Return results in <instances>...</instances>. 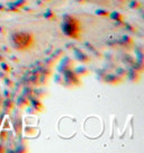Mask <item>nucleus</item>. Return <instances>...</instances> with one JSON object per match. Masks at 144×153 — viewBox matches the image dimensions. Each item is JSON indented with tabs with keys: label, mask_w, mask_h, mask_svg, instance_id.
I'll use <instances>...</instances> for the list:
<instances>
[{
	"label": "nucleus",
	"mask_w": 144,
	"mask_h": 153,
	"mask_svg": "<svg viewBox=\"0 0 144 153\" xmlns=\"http://www.w3.org/2000/svg\"><path fill=\"white\" fill-rule=\"evenodd\" d=\"M62 30L63 34L72 40H80L81 38V23L77 17L71 15L63 16L62 23Z\"/></svg>",
	"instance_id": "1"
},
{
	"label": "nucleus",
	"mask_w": 144,
	"mask_h": 153,
	"mask_svg": "<svg viewBox=\"0 0 144 153\" xmlns=\"http://www.w3.org/2000/svg\"><path fill=\"white\" fill-rule=\"evenodd\" d=\"M34 35L26 32H17L11 34V43L18 51H27L34 45Z\"/></svg>",
	"instance_id": "2"
},
{
	"label": "nucleus",
	"mask_w": 144,
	"mask_h": 153,
	"mask_svg": "<svg viewBox=\"0 0 144 153\" xmlns=\"http://www.w3.org/2000/svg\"><path fill=\"white\" fill-rule=\"evenodd\" d=\"M64 78V82H65V87H80L82 85L80 77L78 75L73 69L72 70H67L63 73H61Z\"/></svg>",
	"instance_id": "3"
},
{
	"label": "nucleus",
	"mask_w": 144,
	"mask_h": 153,
	"mask_svg": "<svg viewBox=\"0 0 144 153\" xmlns=\"http://www.w3.org/2000/svg\"><path fill=\"white\" fill-rule=\"evenodd\" d=\"M60 60H61V63H60V67L57 68V72L59 73H63L67 70H72V69H74V67H76V61L70 59V57H62Z\"/></svg>",
	"instance_id": "4"
},
{
	"label": "nucleus",
	"mask_w": 144,
	"mask_h": 153,
	"mask_svg": "<svg viewBox=\"0 0 144 153\" xmlns=\"http://www.w3.org/2000/svg\"><path fill=\"white\" fill-rule=\"evenodd\" d=\"M123 81H124V78L117 75L116 73L115 74L106 73L104 83H108V85H113V86H118V85H121V83H123Z\"/></svg>",
	"instance_id": "5"
},
{
	"label": "nucleus",
	"mask_w": 144,
	"mask_h": 153,
	"mask_svg": "<svg viewBox=\"0 0 144 153\" xmlns=\"http://www.w3.org/2000/svg\"><path fill=\"white\" fill-rule=\"evenodd\" d=\"M31 107L34 109V112L36 114H41L44 112V105H43V102L41 99H37V98H32L31 99V105H29Z\"/></svg>",
	"instance_id": "6"
},
{
	"label": "nucleus",
	"mask_w": 144,
	"mask_h": 153,
	"mask_svg": "<svg viewBox=\"0 0 144 153\" xmlns=\"http://www.w3.org/2000/svg\"><path fill=\"white\" fill-rule=\"evenodd\" d=\"M74 55L78 61H80L81 63H89L91 61V57H89L88 54L82 50H74Z\"/></svg>",
	"instance_id": "7"
},
{
	"label": "nucleus",
	"mask_w": 144,
	"mask_h": 153,
	"mask_svg": "<svg viewBox=\"0 0 144 153\" xmlns=\"http://www.w3.org/2000/svg\"><path fill=\"white\" fill-rule=\"evenodd\" d=\"M128 80L131 81V82H133V83H137L140 80H141V73L137 72V71H135L133 69H131L129 71H127V77Z\"/></svg>",
	"instance_id": "8"
},
{
	"label": "nucleus",
	"mask_w": 144,
	"mask_h": 153,
	"mask_svg": "<svg viewBox=\"0 0 144 153\" xmlns=\"http://www.w3.org/2000/svg\"><path fill=\"white\" fill-rule=\"evenodd\" d=\"M29 105H31V99L27 96L22 95V96L18 97V99H17V106L19 108H26Z\"/></svg>",
	"instance_id": "9"
},
{
	"label": "nucleus",
	"mask_w": 144,
	"mask_h": 153,
	"mask_svg": "<svg viewBox=\"0 0 144 153\" xmlns=\"http://www.w3.org/2000/svg\"><path fill=\"white\" fill-rule=\"evenodd\" d=\"M14 106H15V104H14V102H12L11 99H9V98L4 99V102L1 104V108L4 109L5 113H10L11 110H12V108H14Z\"/></svg>",
	"instance_id": "10"
},
{
	"label": "nucleus",
	"mask_w": 144,
	"mask_h": 153,
	"mask_svg": "<svg viewBox=\"0 0 144 153\" xmlns=\"http://www.w3.org/2000/svg\"><path fill=\"white\" fill-rule=\"evenodd\" d=\"M73 71H74V72L80 77V78H82V77H87V75L90 73L89 69L87 68V67H84V65H79V67H77V68L74 67Z\"/></svg>",
	"instance_id": "11"
},
{
	"label": "nucleus",
	"mask_w": 144,
	"mask_h": 153,
	"mask_svg": "<svg viewBox=\"0 0 144 153\" xmlns=\"http://www.w3.org/2000/svg\"><path fill=\"white\" fill-rule=\"evenodd\" d=\"M6 12H22V9L20 8H18V7L15 5V2L14 1H9V4L8 5H6Z\"/></svg>",
	"instance_id": "12"
},
{
	"label": "nucleus",
	"mask_w": 144,
	"mask_h": 153,
	"mask_svg": "<svg viewBox=\"0 0 144 153\" xmlns=\"http://www.w3.org/2000/svg\"><path fill=\"white\" fill-rule=\"evenodd\" d=\"M109 17L114 20V22H124V15H122L118 12H113L109 14Z\"/></svg>",
	"instance_id": "13"
},
{
	"label": "nucleus",
	"mask_w": 144,
	"mask_h": 153,
	"mask_svg": "<svg viewBox=\"0 0 144 153\" xmlns=\"http://www.w3.org/2000/svg\"><path fill=\"white\" fill-rule=\"evenodd\" d=\"M131 67H132V69L133 70H135V71H137V72H140V73L142 74V72H143V63H142V61H134L132 64H131Z\"/></svg>",
	"instance_id": "14"
},
{
	"label": "nucleus",
	"mask_w": 144,
	"mask_h": 153,
	"mask_svg": "<svg viewBox=\"0 0 144 153\" xmlns=\"http://www.w3.org/2000/svg\"><path fill=\"white\" fill-rule=\"evenodd\" d=\"M43 17H44L45 19H47V20H54V19H56V14L53 12L52 9H47V10L44 12Z\"/></svg>",
	"instance_id": "15"
},
{
	"label": "nucleus",
	"mask_w": 144,
	"mask_h": 153,
	"mask_svg": "<svg viewBox=\"0 0 144 153\" xmlns=\"http://www.w3.org/2000/svg\"><path fill=\"white\" fill-rule=\"evenodd\" d=\"M63 55H64L63 50L59 49V50H54V52H53V54H52V57H52V59H54L55 61H59V60H60Z\"/></svg>",
	"instance_id": "16"
},
{
	"label": "nucleus",
	"mask_w": 144,
	"mask_h": 153,
	"mask_svg": "<svg viewBox=\"0 0 144 153\" xmlns=\"http://www.w3.org/2000/svg\"><path fill=\"white\" fill-rule=\"evenodd\" d=\"M115 73L117 75H119V77H122V78H125V77H127V70L125 68H123V67H118L115 70Z\"/></svg>",
	"instance_id": "17"
},
{
	"label": "nucleus",
	"mask_w": 144,
	"mask_h": 153,
	"mask_svg": "<svg viewBox=\"0 0 144 153\" xmlns=\"http://www.w3.org/2000/svg\"><path fill=\"white\" fill-rule=\"evenodd\" d=\"M15 5H16L18 8L23 9L25 6H28L29 5V0H14Z\"/></svg>",
	"instance_id": "18"
},
{
	"label": "nucleus",
	"mask_w": 144,
	"mask_h": 153,
	"mask_svg": "<svg viewBox=\"0 0 144 153\" xmlns=\"http://www.w3.org/2000/svg\"><path fill=\"white\" fill-rule=\"evenodd\" d=\"M54 80L57 85H61V86H65V82H64V78L61 73H57L54 75Z\"/></svg>",
	"instance_id": "19"
},
{
	"label": "nucleus",
	"mask_w": 144,
	"mask_h": 153,
	"mask_svg": "<svg viewBox=\"0 0 144 153\" xmlns=\"http://www.w3.org/2000/svg\"><path fill=\"white\" fill-rule=\"evenodd\" d=\"M0 70H2V71L7 72V73H9L11 71V67L6 62V61H4V62H0Z\"/></svg>",
	"instance_id": "20"
},
{
	"label": "nucleus",
	"mask_w": 144,
	"mask_h": 153,
	"mask_svg": "<svg viewBox=\"0 0 144 153\" xmlns=\"http://www.w3.org/2000/svg\"><path fill=\"white\" fill-rule=\"evenodd\" d=\"M96 14H97L98 16H101V17H109L111 12H108V10H106V9H97V10H96Z\"/></svg>",
	"instance_id": "21"
},
{
	"label": "nucleus",
	"mask_w": 144,
	"mask_h": 153,
	"mask_svg": "<svg viewBox=\"0 0 144 153\" xmlns=\"http://www.w3.org/2000/svg\"><path fill=\"white\" fill-rule=\"evenodd\" d=\"M141 7H142V5L137 0H133V1L129 2V8H132V9H140Z\"/></svg>",
	"instance_id": "22"
},
{
	"label": "nucleus",
	"mask_w": 144,
	"mask_h": 153,
	"mask_svg": "<svg viewBox=\"0 0 144 153\" xmlns=\"http://www.w3.org/2000/svg\"><path fill=\"white\" fill-rule=\"evenodd\" d=\"M134 61H135V59H134L133 57H131V55H125L124 60H123V62L126 63V64H128V65H131Z\"/></svg>",
	"instance_id": "23"
},
{
	"label": "nucleus",
	"mask_w": 144,
	"mask_h": 153,
	"mask_svg": "<svg viewBox=\"0 0 144 153\" xmlns=\"http://www.w3.org/2000/svg\"><path fill=\"white\" fill-rule=\"evenodd\" d=\"M4 82H5V85L7 86L8 88H12V87H14V85H15V83H14V81H12V80H11L9 77L5 78V79H4Z\"/></svg>",
	"instance_id": "24"
},
{
	"label": "nucleus",
	"mask_w": 144,
	"mask_h": 153,
	"mask_svg": "<svg viewBox=\"0 0 144 153\" xmlns=\"http://www.w3.org/2000/svg\"><path fill=\"white\" fill-rule=\"evenodd\" d=\"M124 26H125V28L127 29L128 32H131V33H135L136 32V28L132 26V25H129V24H124Z\"/></svg>",
	"instance_id": "25"
},
{
	"label": "nucleus",
	"mask_w": 144,
	"mask_h": 153,
	"mask_svg": "<svg viewBox=\"0 0 144 153\" xmlns=\"http://www.w3.org/2000/svg\"><path fill=\"white\" fill-rule=\"evenodd\" d=\"M17 151L18 152H27V145H19V146H17Z\"/></svg>",
	"instance_id": "26"
},
{
	"label": "nucleus",
	"mask_w": 144,
	"mask_h": 153,
	"mask_svg": "<svg viewBox=\"0 0 144 153\" xmlns=\"http://www.w3.org/2000/svg\"><path fill=\"white\" fill-rule=\"evenodd\" d=\"M22 10H24V12H31V14H34V12H35V9H34V8H31L29 5H28V6H25Z\"/></svg>",
	"instance_id": "27"
},
{
	"label": "nucleus",
	"mask_w": 144,
	"mask_h": 153,
	"mask_svg": "<svg viewBox=\"0 0 144 153\" xmlns=\"http://www.w3.org/2000/svg\"><path fill=\"white\" fill-rule=\"evenodd\" d=\"M36 133V130L35 128H31V127H27L26 128V134H28V135H34Z\"/></svg>",
	"instance_id": "28"
},
{
	"label": "nucleus",
	"mask_w": 144,
	"mask_h": 153,
	"mask_svg": "<svg viewBox=\"0 0 144 153\" xmlns=\"http://www.w3.org/2000/svg\"><path fill=\"white\" fill-rule=\"evenodd\" d=\"M7 77H9L8 73L5 72V71H2V70H0V80H4L5 78H7Z\"/></svg>",
	"instance_id": "29"
},
{
	"label": "nucleus",
	"mask_w": 144,
	"mask_h": 153,
	"mask_svg": "<svg viewBox=\"0 0 144 153\" xmlns=\"http://www.w3.org/2000/svg\"><path fill=\"white\" fill-rule=\"evenodd\" d=\"M0 138H2V141H5L6 138H7V132L6 131L0 132Z\"/></svg>",
	"instance_id": "30"
},
{
	"label": "nucleus",
	"mask_w": 144,
	"mask_h": 153,
	"mask_svg": "<svg viewBox=\"0 0 144 153\" xmlns=\"http://www.w3.org/2000/svg\"><path fill=\"white\" fill-rule=\"evenodd\" d=\"M36 5H39V7H43L45 5V2L43 0H36Z\"/></svg>",
	"instance_id": "31"
},
{
	"label": "nucleus",
	"mask_w": 144,
	"mask_h": 153,
	"mask_svg": "<svg viewBox=\"0 0 144 153\" xmlns=\"http://www.w3.org/2000/svg\"><path fill=\"white\" fill-rule=\"evenodd\" d=\"M6 12V5L2 4V2H0V12Z\"/></svg>",
	"instance_id": "32"
},
{
	"label": "nucleus",
	"mask_w": 144,
	"mask_h": 153,
	"mask_svg": "<svg viewBox=\"0 0 144 153\" xmlns=\"http://www.w3.org/2000/svg\"><path fill=\"white\" fill-rule=\"evenodd\" d=\"M4 61H6L5 57H4V55H1V54H0V62H4Z\"/></svg>",
	"instance_id": "33"
},
{
	"label": "nucleus",
	"mask_w": 144,
	"mask_h": 153,
	"mask_svg": "<svg viewBox=\"0 0 144 153\" xmlns=\"http://www.w3.org/2000/svg\"><path fill=\"white\" fill-rule=\"evenodd\" d=\"M0 152H5V149H4V146L0 144Z\"/></svg>",
	"instance_id": "34"
},
{
	"label": "nucleus",
	"mask_w": 144,
	"mask_h": 153,
	"mask_svg": "<svg viewBox=\"0 0 144 153\" xmlns=\"http://www.w3.org/2000/svg\"><path fill=\"white\" fill-rule=\"evenodd\" d=\"M2 102H4V98H2V96L0 95V106H1V104H2Z\"/></svg>",
	"instance_id": "35"
},
{
	"label": "nucleus",
	"mask_w": 144,
	"mask_h": 153,
	"mask_svg": "<svg viewBox=\"0 0 144 153\" xmlns=\"http://www.w3.org/2000/svg\"><path fill=\"white\" fill-rule=\"evenodd\" d=\"M77 1H79V2H84L86 0H77Z\"/></svg>",
	"instance_id": "36"
},
{
	"label": "nucleus",
	"mask_w": 144,
	"mask_h": 153,
	"mask_svg": "<svg viewBox=\"0 0 144 153\" xmlns=\"http://www.w3.org/2000/svg\"><path fill=\"white\" fill-rule=\"evenodd\" d=\"M43 1H44V2H47V1H51V0H43Z\"/></svg>",
	"instance_id": "37"
},
{
	"label": "nucleus",
	"mask_w": 144,
	"mask_h": 153,
	"mask_svg": "<svg viewBox=\"0 0 144 153\" xmlns=\"http://www.w3.org/2000/svg\"><path fill=\"white\" fill-rule=\"evenodd\" d=\"M7 1H14V0H7Z\"/></svg>",
	"instance_id": "38"
},
{
	"label": "nucleus",
	"mask_w": 144,
	"mask_h": 153,
	"mask_svg": "<svg viewBox=\"0 0 144 153\" xmlns=\"http://www.w3.org/2000/svg\"><path fill=\"white\" fill-rule=\"evenodd\" d=\"M0 124H1V118H0Z\"/></svg>",
	"instance_id": "39"
},
{
	"label": "nucleus",
	"mask_w": 144,
	"mask_h": 153,
	"mask_svg": "<svg viewBox=\"0 0 144 153\" xmlns=\"http://www.w3.org/2000/svg\"><path fill=\"white\" fill-rule=\"evenodd\" d=\"M0 110H1V106H0Z\"/></svg>",
	"instance_id": "40"
}]
</instances>
